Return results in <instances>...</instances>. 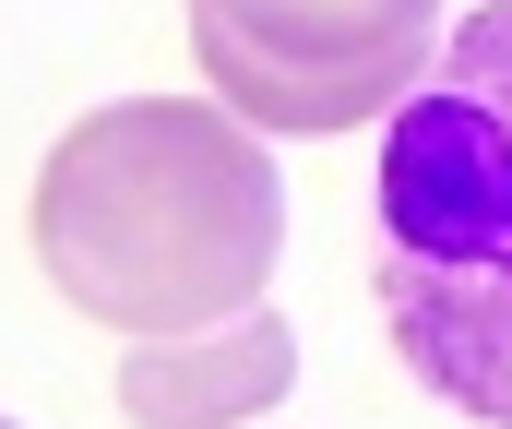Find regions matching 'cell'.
<instances>
[{"label": "cell", "instance_id": "1", "mask_svg": "<svg viewBox=\"0 0 512 429\" xmlns=\"http://www.w3.org/2000/svg\"><path fill=\"white\" fill-rule=\"evenodd\" d=\"M36 263L48 286L131 346L215 334L262 310L286 263V179L251 120L191 96H120L48 143L36 167Z\"/></svg>", "mask_w": 512, "mask_h": 429}, {"label": "cell", "instance_id": "2", "mask_svg": "<svg viewBox=\"0 0 512 429\" xmlns=\"http://www.w3.org/2000/svg\"><path fill=\"white\" fill-rule=\"evenodd\" d=\"M370 275L393 358L441 406L512 429V0H477L382 120Z\"/></svg>", "mask_w": 512, "mask_h": 429}, {"label": "cell", "instance_id": "3", "mask_svg": "<svg viewBox=\"0 0 512 429\" xmlns=\"http://www.w3.org/2000/svg\"><path fill=\"white\" fill-rule=\"evenodd\" d=\"M191 60L251 132H370L441 60V0H191Z\"/></svg>", "mask_w": 512, "mask_h": 429}, {"label": "cell", "instance_id": "4", "mask_svg": "<svg viewBox=\"0 0 512 429\" xmlns=\"http://www.w3.org/2000/svg\"><path fill=\"white\" fill-rule=\"evenodd\" d=\"M286 310H239L215 334H167V346H131L120 358V406L131 429H239L262 406H286Z\"/></svg>", "mask_w": 512, "mask_h": 429}, {"label": "cell", "instance_id": "5", "mask_svg": "<svg viewBox=\"0 0 512 429\" xmlns=\"http://www.w3.org/2000/svg\"><path fill=\"white\" fill-rule=\"evenodd\" d=\"M0 429H12V418H0Z\"/></svg>", "mask_w": 512, "mask_h": 429}]
</instances>
